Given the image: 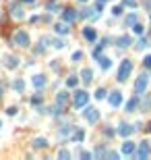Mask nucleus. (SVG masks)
Here are the masks:
<instances>
[{
  "label": "nucleus",
  "mask_w": 151,
  "mask_h": 160,
  "mask_svg": "<svg viewBox=\"0 0 151 160\" xmlns=\"http://www.w3.org/2000/svg\"><path fill=\"white\" fill-rule=\"evenodd\" d=\"M130 69H133V62L130 60H122V65L118 69V81H126L128 75H130Z\"/></svg>",
  "instance_id": "f257e3e1"
},
{
  "label": "nucleus",
  "mask_w": 151,
  "mask_h": 160,
  "mask_svg": "<svg viewBox=\"0 0 151 160\" xmlns=\"http://www.w3.org/2000/svg\"><path fill=\"white\" fill-rule=\"evenodd\" d=\"M87 102H89V94H87V91H77V94H75V106H77V108L87 106Z\"/></svg>",
  "instance_id": "f03ea898"
},
{
  "label": "nucleus",
  "mask_w": 151,
  "mask_h": 160,
  "mask_svg": "<svg viewBox=\"0 0 151 160\" xmlns=\"http://www.w3.org/2000/svg\"><path fill=\"white\" fill-rule=\"evenodd\" d=\"M147 81H149V77H147V75H139V77H137V81H135V94H143V91H145V87H147Z\"/></svg>",
  "instance_id": "7ed1b4c3"
},
{
  "label": "nucleus",
  "mask_w": 151,
  "mask_h": 160,
  "mask_svg": "<svg viewBox=\"0 0 151 160\" xmlns=\"http://www.w3.org/2000/svg\"><path fill=\"white\" fill-rule=\"evenodd\" d=\"M83 116L87 119V123H95V121H97V116H99V112H97L93 106H87V108L83 110Z\"/></svg>",
  "instance_id": "20e7f679"
},
{
  "label": "nucleus",
  "mask_w": 151,
  "mask_h": 160,
  "mask_svg": "<svg viewBox=\"0 0 151 160\" xmlns=\"http://www.w3.org/2000/svg\"><path fill=\"white\" fill-rule=\"evenodd\" d=\"M12 40H15V44H17V46H23V48H25V46H29V35L25 34V31H17Z\"/></svg>",
  "instance_id": "39448f33"
},
{
  "label": "nucleus",
  "mask_w": 151,
  "mask_h": 160,
  "mask_svg": "<svg viewBox=\"0 0 151 160\" xmlns=\"http://www.w3.org/2000/svg\"><path fill=\"white\" fill-rule=\"evenodd\" d=\"M149 152H151V144H149V141H141L137 156H139V158L143 160V158H147V156H149Z\"/></svg>",
  "instance_id": "423d86ee"
},
{
  "label": "nucleus",
  "mask_w": 151,
  "mask_h": 160,
  "mask_svg": "<svg viewBox=\"0 0 151 160\" xmlns=\"http://www.w3.org/2000/svg\"><path fill=\"white\" fill-rule=\"evenodd\" d=\"M110 104H112L114 108H118V106L122 104V91H112V94H110Z\"/></svg>",
  "instance_id": "0eeeda50"
},
{
  "label": "nucleus",
  "mask_w": 151,
  "mask_h": 160,
  "mask_svg": "<svg viewBox=\"0 0 151 160\" xmlns=\"http://www.w3.org/2000/svg\"><path fill=\"white\" fill-rule=\"evenodd\" d=\"M133 131H135V127L133 125H128V123H122V125H120V129H118V133H120V135H130V133H133Z\"/></svg>",
  "instance_id": "6e6552de"
},
{
  "label": "nucleus",
  "mask_w": 151,
  "mask_h": 160,
  "mask_svg": "<svg viewBox=\"0 0 151 160\" xmlns=\"http://www.w3.org/2000/svg\"><path fill=\"white\" fill-rule=\"evenodd\" d=\"M62 19H64V23H70V21H75V19H77V12L72 11V9H66V11L62 12Z\"/></svg>",
  "instance_id": "1a4fd4ad"
},
{
  "label": "nucleus",
  "mask_w": 151,
  "mask_h": 160,
  "mask_svg": "<svg viewBox=\"0 0 151 160\" xmlns=\"http://www.w3.org/2000/svg\"><path fill=\"white\" fill-rule=\"evenodd\" d=\"M122 154H126V156L135 154V144H133V141H124V144H122Z\"/></svg>",
  "instance_id": "9d476101"
},
{
  "label": "nucleus",
  "mask_w": 151,
  "mask_h": 160,
  "mask_svg": "<svg viewBox=\"0 0 151 160\" xmlns=\"http://www.w3.org/2000/svg\"><path fill=\"white\" fill-rule=\"evenodd\" d=\"M31 83H33V87H44L46 79H44V75H35L33 79H31Z\"/></svg>",
  "instance_id": "9b49d317"
},
{
  "label": "nucleus",
  "mask_w": 151,
  "mask_h": 160,
  "mask_svg": "<svg viewBox=\"0 0 151 160\" xmlns=\"http://www.w3.org/2000/svg\"><path fill=\"white\" fill-rule=\"evenodd\" d=\"M83 35H85V40H89V42H95V31H93L91 27H85V29H83Z\"/></svg>",
  "instance_id": "f8f14e48"
},
{
  "label": "nucleus",
  "mask_w": 151,
  "mask_h": 160,
  "mask_svg": "<svg viewBox=\"0 0 151 160\" xmlns=\"http://www.w3.org/2000/svg\"><path fill=\"white\" fill-rule=\"evenodd\" d=\"M118 46H120V48H128V46H130V37H128V35H120V37H118Z\"/></svg>",
  "instance_id": "ddd939ff"
},
{
  "label": "nucleus",
  "mask_w": 151,
  "mask_h": 160,
  "mask_svg": "<svg viewBox=\"0 0 151 160\" xmlns=\"http://www.w3.org/2000/svg\"><path fill=\"white\" fill-rule=\"evenodd\" d=\"M91 75H93V73H91V69H83V73H81V79L85 81V83H89V81L93 79Z\"/></svg>",
  "instance_id": "4468645a"
},
{
  "label": "nucleus",
  "mask_w": 151,
  "mask_h": 160,
  "mask_svg": "<svg viewBox=\"0 0 151 160\" xmlns=\"http://www.w3.org/2000/svg\"><path fill=\"white\" fill-rule=\"evenodd\" d=\"M99 67L104 69V71H108V69L112 67V60H110V58H106V56H102V58H99Z\"/></svg>",
  "instance_id": "2eb2a0df"
},
{
  "label": "nucleus",
  "mask_w": 151,
  "mask_h": 160,
  "mask_svg": "<svg viewBox=\"0 0 151 160\" xmlns=\"http://www.w3.org/2000/svg\"><path fill=\"white\" fill-rule=\"evenodd\" d=\"M54 29H56V34H60V35L69 34V27H66V23H58V25H56Z\"/></svg>",
  "instance_id": "dca6fc26"
},
{
  "label": "nucleus",
  "mask_w": 151,
  "mask_h": 160,
  "mask_svg": "<svg viewBox=\"0 0 151 160\" xmlns=\"http://www.w3.org/2000/svg\"><path fill=\"white\" fill-rule=\"evenodd\" d=\"M46 139H44V137H35L33 139V148H46Z\"/></svg>",
  "instance_id": "f3484780"
},
{
  "label": "nucleus",
  "mask_w": 151,
  "mask_h": 160,
  "mask_svg": "<svg viewBox=\"0 0 151 160\" xmlns=\"http://www.w3.org/2000/svg\"><path fill=\"white\" fill-rule=\"evenodd\" d=\"M12 17H15V19H23V11H21V6H12Z\"/></svg>",
  "instance_id": "a211bd4d"
},
{
  "label": "nucleus",
  "mask_w": 151,
  "mask_h": 160,
  "mask_svg": "<svg viewBox=\"0 0 151 160\" xmlns=\"http://www.w3.org/2000/svg\"><path fill=\"white\" fill-rule=\"evenodd\" d=\"M135 108H137V98H133V100H128V102H126V110H128V112H133Z\"/></svg>",
  "instance_id": "6ab92c4d"
},
{
  "label": "nucleus",
  "mask_w": 151,
  "mask_h": 160,
  "mask_svg": "<svg viewBox=\"0 0 151 160\" xmlns=\"http://www.w3.org/2000/svg\"><path fill=\"white\" fill-rule=\"evenodd\" d=\"M12 87H15V90H17V91H23V90H25V83H23V81H21V79H17V81H15V83H12Z\"/></svg>",
  "instance_id": "aec40b11"
},
{
  "label": "nucleus",
  "mask_w": 151,
  "mask_h": 160,
  "mask_svg": "<svg viewBox=\"0 0 151 160\" xmlns=\"http://www.w3.org/2000/svg\"><path fill=\"white\" fill-rule=\"evenodd\" d=\"M56 102H58V106H62V104L66 102V94H64V91H60L58 96H56Z\"/></svg>",
  "instance_id": "412c9836"
},
{
  "label": "nucleus",
  "mask_w": 151,
  "mask_h": 160,
  "mask_svg": "<svg viewBox=\"0 0 151 160\" xmlns=\"http://www.w3.org/2000/svg\"><path fill=\"white\" fill-rule=\"evenodd\" d=\"M106 94H108V91H106L104 87H99V90L95 91V98H97V100H104V98H106Z\"/></svg>",
  "instance_id": "4be33fe9"
},
{
  "label": "nucleus",
  "mask_w": 151,
  "mask_h": 160,
  "mask_svg": "<svg viewBox=\"0 0 151 160\" xmlns=\"http://www.w3.org/2000/svg\"><path fill=\"white\" fill-rule=\"evenodd\" d=\"M135 23H137V15L133 12V15H128L126 17V25H135Z\"/></svg>",
  "instance_id": "5701e85b"
},
{
  "label": "nucleus",
  "mask_w": 151,
  "mask_h": 160,
  "mask_svg": "<svg viewBox=\"0 0 151 160\" xmlns=\"http://www.w3.org/2000/svg\"><path fill=\"white\" fill-rule=\"evenodd\" d=\"M6 65H8V67H17V65H19V62H17V58H12V56H8V58H6Z\"/></svg>",
  "instance_id": "b1692460"
},
{
  "label": "nucleus",
  "mask_w": 151,
  "mask_h": 160,
  "mask_svg": "<svg viewBox=\"0 0 151 160\" xmlns=\"http://www.w3.org/2000/svg\"><path fill=\"white\" fill-rule=\"evenodd\" d=\"M77 83H79V81L75 79V77H70V79H66V85H69V87H77Z\"/></svg>",
  "instance_id": "393cba45"
},
{
  "label": "nucleus",
  "mask_w": 151,
  "mask_h": 160,
  "mask_svg": "<svg viewBox=\"0 0 151 160\" xmlns=\"http://www.w3.org/2000/svg\"><path fill=\"white\" fill-rule=\"evenodd\" d=\"M133 31H135L137 35H141V34H143V25H135V27H133Z\"/></svg>",
  "instance_id": "a878e982"
},
{
  "label": "nucleus",
  "mask_w": 151,
  "mask_h": 160,
  "mask_svg": "<svg viewBox=\"0 0 151 160\" xmlns=\"http://www.w3.org/2000/svg\"><path fill=\"white\" fill-rule=\"evenodd\" d=\"M56 9H58V4H56V2H50V4H48V11H50V12H54Z\"/></svg>",
  "instance_id": "bb28decb"
},
{
  "label": "nucleus",
  "mask_w": 151,
  "mask_h": 160,
  "mask_svg": "<svg viewBox=\"0 0 151 160\" xmlns=\"http://www.w3.org/2000/svg\"><path fill=\"white\" fill-rule=\"evenodd\" d=\"M137 46H139V48H145V46H147V40H145V37H141L139 42H137Z\"/></svg>",
  "instance_id": "cd10ccee"
},
{
  "label": "nucleus",
  "mask_w": 151,
  "mask_h": 160,
  "mask_svg": "<svg viewBox=\"0 0 151 160\" xmlns=\"http://www.w3.org/2000/svg\"><path fill=\"white\" fill-rule=\"evenodd\" d=\"M112 12H114V15H122V6H114Z\"/></svg>",
  "instance_id": "c85d7f7f"
},
{
  "label": "nucleus",
  "mask_w": 151,
  "mask_h": 160,
  "mask_svg": "<svg viewBox=\"0 0 151 160\" xmlns=\"http://www.w3.org/2000/svg\"><path fill=\"white\" fill-rule=\"evenodd\" d=\"M58 156H60V158H70V154H69V152H66V150H62V152H60Z\"/></svg>",
  "instance_id": "c756f323"
},
{
  "label": "nucleus",
  "mask_w": 151,
  "mask_h": 160,
  "mask_svg": "<svg viewBox=\"0 0 151 160\" xmlns=\"http://www.w3.org/2000/svg\"><path fill=\"white\" fill-rule=\"evenodd\" d=\"M145 67L151 69V56H145Z\"/></svg>",
  "instance_id": "7c9ffc66"
},
{
  "label": "nucleus",
  "mask_w": 151,
  "mask_h": 160,
  "mask_svg": "<svg viewBox=\"0 0 151 160\" xmlns=\"http://www.w3.org/2000/svg\"><path fill=\"white\" fill-rule=\"evenodd\" d=\"M31 102H33V104H39V102H42V98H39V96H33V98H31Z\"/></svg>",
  "instance_id": "2f4dec72"
},
{
  "label": "nucleus",
  "mask_w": 151,
  "mask_h": 160,
  "mask_svg": "<svg viewBox=\"0 0 151 160\" xmlns=\"http://www.w3.org/2000/svg\"><path fill=\"white\" fill-rule=\"evenodd\" d=\"M83 137H85V133H83V131H77V135H75V139H83Z\"/></svg>",
  "instance_id": "473e14b6"
},
{
  "label": "nucleus",
  "mask_w": 151,
  "mask_h": 160,
  "mask_svg": "<svg viewBox=\"0 0 151 160\" xmlns=\"http://www.w3.org/2000/svg\"><path fill=\"white\" fill-rule=\"evenodd\" d=\"M124 4H128V6H137V2H135V0H124Z\"/></svg>",
  "instance_id": "72a5a7b5"
},
{
  "label": "nucleus",
  "mask_w": 151,
  "mask_h": 160,
  "mask_svg": "<svg viewBox=\"0 0 151 160\" xmlns=\"http://www.w3.org/2000/svg\"><path fill=\"white\" fill-rule=\"evenodd\" d=\"M79 58H81V52H75V54H72V60H75V62H77Z\"/></svg>",
  "instance_id": "f704fd0d"
},
{
  "label": "nucleus",
  "mask_w": 151,
  "mask_h": 160,
  "mask_svg": "<svg viewBox=\"0 0 151 160\" xmlns=\"http://www.w3.org/2000/svg\"><path fill=\"white\" fill-rule=\"evenodd\" d=\"M145 104H147V106H151V96L147 98V102H145Z\"/></svg>",
  "instance_id": "c9c22d12"
},
{
  "label": "nucleus",
  "mask_w": 151,
  "mask_h": 160,
  "mask_svg": "<svg viewBox=\"0 0 151 160\" xmlns=\"http://www.w3.org/2000/svg\"><path fill=\"white\" fill-rule=\"evenodd\" d=\"M147 131H151V123H149V125H147Z\"/></svg>",
  "instance_id": "e433bc0d"
},
{
  "label": "nucleus",
  "mask_w": 151,
  "mask_h": 160,
  "mask_svg": "<svg viewBox=\"0 0 151 160\" xmlns=\"http://www.w3.org/2000/svg\"><path fill=\"white\" fill-rule=\"evenodd\" d=\"M25 2H33V0H25Z\"/></svg>",
  "instance_id": "4c0bfd02"
},
{
  "label": "nucleus",
  "mask_w": 151,
  "mask_h": 160,
  "mask_svg": "<svg viewBox=\"0 0 151 160\" xmlns=\"http://www.w3.org/2000/svg\"><path fill=\"white\" fill-rule=\"evenodd\" d=\"M81 2H87V0H81Z\"/></svg>",
  "instance_id": "58836bf2"
},
{
  "label": "nucleus",
  "mask_w": 151,
  "mask_h": 160,
  "mask_svg": "<svg viewBox=\"0 0 151 160\" xmlns=\"http://www.w3.org/2000/svg\"><path fill=\"white\" fill-rule=\"evenodd\" d=\"M99 2H106V0H99Z\"/></svg>",
  "instance_id": "ea45409f"
},
{
  "label": "nucleus",
  "mask_w": 151,
  "mask_h": 160,
  "mask_svg": "<svg viewBox=\"0 0 151 160\" xmlns=\"http://www.w3.org/2000/svg\"><path fill=\"white\" fill-rule=\"evenodd\" d=\"M0 94H2V87H0Z\"/></svg>",
  "instance_id": "a19ab883"
},
{
  "label": "nucleus",
  "mask_w": 151,
  "mask_h": 160,
  "mask_svg": "<svg viewBox=\"0 0 151 160\" xmlns=\"http://www.w3.org/2000/svg\"><path fill=\"white\" fill-rule=\"evenodd\" d=\"M149 21H151V15H149Z\"/></svg>",
  "instance_id": "79ce46f5"
},
{
  "label": "nucleus",
  "mask_w": 151,
  "mask_h": 160,
  "mask_svg": "<svg viewBox=\"0 0 151 160\" xmlns=\"http://www.w3.org/2000/svg\"><path fill=\"white\" fill-rule=\"evenodd\" d=\"M0 127H2V123H0Z\"/></svg>",
  "instance_id": "37998d69"
}]
</instances>
